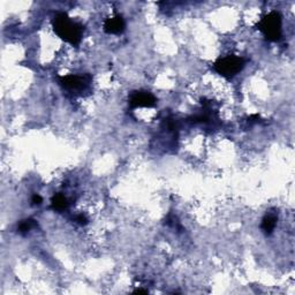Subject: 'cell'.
Returning <instances> with one entry per match:
<instances>
[{"mask_svg":"<svg viewBox=\"0 0 295 295\" xmlns=\"http://www.w3.org/2000/svg\"><path fill=\"white\" fill-rule=\"evenodd\" d=\"M54 33L61 40L69 43L73 46H77L82 41L84 27L79 22L73 21L64 12L57 13L52 20Z\"/></svg>","mask_w":295,"mask_h":295,"instance_id":"cell-1","label":"cell"},{"mask_svg":"<svg viewBox=\"0 0 295 295\" xmlns=\"http://www.w3.org/2000/svg\"><path fill=\"white\" fill-rule=\"evenodd\" d=\"M156 104V97L147 91H133L129 97V105L133 108L154 107Z\"/></svg>","mask_w":295,"mask_h":295,"instance_id":"cell-5","label":"cell"},{"mask_svg":"<svg viewBox=\"0 0 295 295\" xmlns=\"http://www.w3.org/2000/svg\"><path fill=\"white\" fill-rule=\"evenodd\" d=\"M76 221L80 225H82V226H84V225L88 224V218L84 215H79L76 217Z\"/></svg>","mask_w":295,"mask_h":295,"instance_id":"cell-11","label":"cell"},{"mask_svg":"<svg viewBox=\"0 0 295 295\" xmlns=\"http://www.w3.org/2000/svg\"><path fill=\"white\" fill-rule=\"evenodd\" d=\"M257 29L261 32L265 40L277 42L282 35V18L279 12L272 11L261 19L257 23Z\"/></svg>","mask_w":295,"mask_h":295,"instance_id":"cell-2","label":"cell"},{"mask_svg":"<svg viewBox=\"0 0 295 295\" xmlns=\"http://www.w3.org/2000/svg\"><path fill=\"white\" fill-rule=\"evenodd\" d=\"M43 202V199L41 195H38V194H34L33 197H32V203L33 205H41Z\"/></svg>","mask_w":295,"mask_h":295,"instance_id":"cell-10","label":"cell"},{"mask_svg":"<svg viewBox=\"0 0 295 295\" xmlns=\"http://www.w3.org/2000/svg\"><path fill=\"white\" fill-rule=\"evenodd\" d=\"M90 82L91 77L89 75H74V74H69V75L59 76V84L65 89H67V90H83L90 84Z\"/></svg>","mask_w":295,"mask_h":295,"instance_id":"cell-4","label":"cell"},{"mask_svg":"<svg viewBox=\"0 0 295 295\" xmlns=\"http://www.w3.org/2000/svg\"><path fill=\"white\" fill-rule=\"evenodd\" d=\"M277 221H278L277 215H274V213H266V215L264 216V218L262 219V224H261V230L264 234H265L266 236L272 234L275 226H277Z\"/></svg>","mask_w":295,"mask_h":295,"instance_id":"cell-7","label":"cell"},{"mask_svg":"<svg viewBox=\"0 0 295 295\" xmlns=\"http://www.w3.org/2000/svg\"><path fill=\"white\" fill-rule=\"evenodd\" d=\"M134 293H138V294H139V293H143V294H146V293H147V290H146V289H136Z\"/></svg>","mask_w":295,"mask_h":295,"instance_id":"cell-12","label":"cell"},{"mask_svg":"<svg viewBox=\"0 0 295 295\" xmlns=\"http://www.w3.org/2000/svg\"><path fill=\"white\" fill-rule=\"evenodd\" d=\"M36 226H37V221L35 219H32V218L25 219V220H22L20 224H19L18 232L22 235H26V234H28V233Z\"/></svg>","mask_w":295,"mask_h":295,"instance_id":"cell-9","label":"cell"},{"mask_svg":"<svg viewBox=\"0 0 295 295\" xmlns=\"http://www.w3.org/2000/svg\"><path fill=\"white\" fill-rule=\"evenodd\" d=\"M126 23L121 15H115L113 18H108L104 22V32L108 35H120L125 30Z\"/></svg>","mask_w":295,"mask_h":295,"instance_id":"cell-6","label":"cell"},{"mask_svg":"<svg viewBox=\"0 0 295 295\" xmlns=\"http://www.w3.org/2000/svg\"><path fill=\"white\" fill-rule=\"evenodd\" d=\"M244 65H246V60L242 57L231 54V56L219 58L213 64V69L223 77L232 79L233 76H235L236 74L242 71Z\"/></svg>","mask_w":295,"mask_h":295,"instance_id":"cell-3","label":"cell"},{"mask_svg":"<svg viewBox=\"0 0 295 295\" xmlns=\"http://www.w3.org/2000/svg\"><path fill=\"white\" fill-rule=\"evenodd\" d=\"M51 208L53 211L63 212L67 210L68 208V200L66 199L63 194H54L51 199Z\"/></svg>","mask_w":295,"mask_h":295,"instance_id":"cell-8","label":"cell"}]
</instances>
